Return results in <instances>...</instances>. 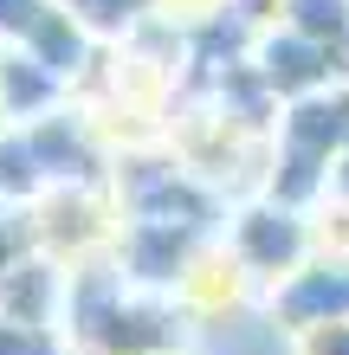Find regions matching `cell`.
<instances>
[{"label":"cell","mask_w":349,"mask_h":355,"mask_svg":"<svg viewBox=\"0 0 349 355\" xmlns=\"http://www.w3.org/2000/svg\"><path fill=\"white\" fill-rule=\"evenodd\" d=\"M220 245H227V259L246 271V284L272 291L284 284L291 271L317 252V233H311V214L291 200H272V194H253L239 200L227 226H220Z\"/></svg>","instance_id":"cell-1"},{"label":"cell","mask_w":349,"mask_h":355,"mask_svg":"<svg viewBox=\"0 0 349 355\" xmlns=\"http://www.w3.org/2000/svg\"><path fill=\"white\" fill-rule=\"evenodd\" d=\"M246 58H253V71H259V85H265L272 103H298V97H317V91L349 85V52L317 46V39L278 26V19L259 26V39H253Z\"/></svg>","instance_id":"cell-2"},{"label":"cell","mask_w":349,"mask_h":355,"mask_svg":"<svg viewBox=\"0 0 349 355\" xmlns=\"http://www.w3.org/2000/svg\"><path fill=\"white\" fill-rule=\"evenodd\" d=\"M265 310H272V329H284V336H304L317 323H343L349 317V252H311L284 284L265 291Z\"/></svg>","instance_id":"cell-3"},{"label":"cell","mask_w":349,"mask_h":355,"mask_svg":"<svg viewBox=\"0 0 349 355\" xmlns=\"http://www.w3.org/2000/svg\"><path fill=\"white\" fill-rule=\"evenodd\" d=\"M71 91L58 85V78L39 65V58H26L19 46H0V123H13V130H33L39 116L65 110Z\"/></svg>","instance_id":"cell-4"},{"label":"cell","mask_w":349,"mask_h":355,"mask_svg":"<svg viewBox=\"0 0 349 355\" xmlns=\"http://www.w3.org/2000/svg\"><path fill=\"white\" fill-rule=\"evenodd\" d=\"M278 26L349 52V0H278Z\"/></svg>","instance_id":"cell-5"},{"label":"cell","mask_w":349,"mask_h":355,"mask_svg":"<svg viewBox=\"0 0 349 355\" xmlns=\"http://www.w3.org/2000/svg\"><path fill=\"white\" fill-rule=\"evenodd\" d=\"M58 7H65L71 19H85V26L104 39V46H117L123 33H136L142 19H149L162 0H58Z\"/></svg>","instance_id":"cell-6"},{"label":"cell","mask_w":349,"mask_h":355,"mask_svg":"<svg viewBox=\"0 0 349 355\" xmlns=\"http://www.w3.org/2000/svg\"><path fill=\"white\" fill-rule=\"evenodd\" d=\"M0 355H65V336L58 329H39V323L0 317Z\"/></svg>","instance_id":"cell-7"},{"label":"cell","mask_w":349,"mask_h":355,"mask_svg":"<svg viewBox=\"0 0 349 355\" xmlns=\"http://www.w3.org/2000/svg\"><path fill=\"white\" fill-rule=\"evenodd\" d=\"M46 7H52V0H0V46H19V39L39 26Z\"/></svg>","instance_id":"cell-8"},{"label":"cell","mask_w":349,"mask_h":355,"mask_svg":"<svg viewBox=\"0 0 349 355\" xmlns=\"http://www.w3.org/2000/svg\"><path fill=\"white\" fill-rule=\"evenodd\" d=\"M291 355H349V317H343V323H317V329H304V336H291Z\"/></svg>","instance_id":"cell-9"},{"label":"cell","mask_w":349,"mask_h":355,"mask_svg":"<svg viewBox=\"0 0 349 355\" xmlns=\"http://www.w3.org/2000/svg\"><path fill=\"white\" fill-rule=\"evenodd\" d=\"M227 7L239 19H253V26H272V19H278V0H227Z\"/></svg>","instance_id":"cell-10"},{"label":"cell","mask_w":349,"mask_h":355,"mask_svg":"<svg viewBox=\"0 0 349 355\" xmlns=\"http://www.w3.org/2000/svg\"><path fill=\"white\" fill-rule=\"evenodd\" d=\"M169 355H188V349H169Z\"/></svg>","instance_id":"cell-11"}]
</instances>
